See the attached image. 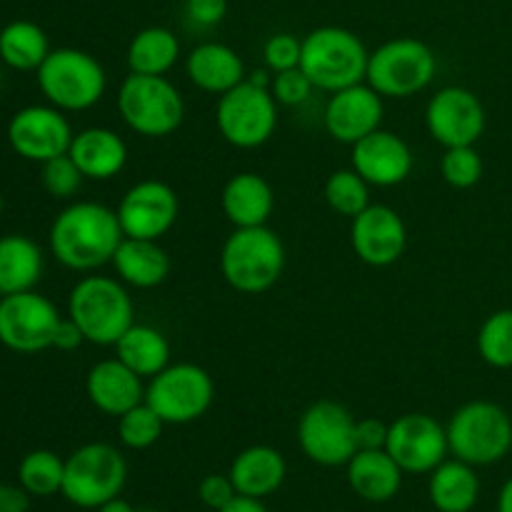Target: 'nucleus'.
Masks as SVG:
<instances>
[{
  "label": "nucleus",
  "instance_id": "obj_1",
  "mask_svg": "<svg viewBox=\"0 0 512 512\" xmlns=\"http://www.w3.org/2000/svg\"><path fill=\"white\" fill-rule=\"evenodd\" d=\"M123 238L118 213L95 200H75L60 210L48 233L53 258L75 273L108 265Z\"/></svg>",
  "mask_w": 512,
  "mask_h": 512
},
{
  "label": "nucleus",
  "instance_id": "obj_2",
  "mask_svg": "<svg viewBox=\"0 0 512 512\" xmlns=\"http://www.w3.org/2000/svg\"><path fill=\"white\" fill-rule=\"evenodd\" d=\"M68 318L85 343L115 345L135 323V305L128 285L110 275H85L68 295Z\"/></svg>",
  "mask_w": 512,
  "mask_h": 512
},
{
  "label": "nucleus",
  "instance_id": "obj_3",
  "mask_svg": "<svg viewBox=\"0 0 512 512\" xmlns=\"http://www.w3.org/2000/svg\"><path fill=\"white\" fill-rule=\"evenodd\" d=\"M285 270V245L268 225L235 228L220 250L225 283L243 295L268 293Z\"/></svg>",
  "mask_w": 512,
  "mask_h": 512
},
{
  "label": "nucleus",
  "instance_id": "obj_4",
  "mask_svg": "<svg viewBox=\"0 0 512 512\" xmlns=\"http://www.w3.org/2000/svg\"><path fill=\"white\" fill-rule=\"evenodd\" d=\"M448 448L473 468L500 463L512 450V418L493 400H470L450 415Z\"/></svg>",
  "mask_w": 512,
  "mask_h": 512
},
{
  "label": "nucleus",
  "instance_id": "obj_5",
  "mask_svg": "<svg viewBox=\"0 0 512 512\" xmlns=\"http://www.w3.org/2000/svg\"><path fill=\"white\" fill-rule=\"evenodd\" d=\"M368 48L363 40L340 25H323L303 38L300 68L313 80L315 90L335 93L348 85L365 83L368 73Z\"/></svg>",
  "mask_w": 512,
  "mask_h": 512
},
{
  "label": "nucleus",
  "instance_id": "obj_6",
  "mask_svg": "<svg viewBox=\"0 0 512 512\" xmlns=\"http://www.w3.org/2000/svg\"><path fill=\"white\" fill-rule=\"evenodd\" d=\"M40 93L50 105L63 113L90 110L103 100L108 90V75L98 58L78 48H55L38 70Z\"/></svg>",
  "mask_w": 512,
  "mask_h": 512
},
{
  "label": "nucleus",
  "instance_id": "obj_7",
  "mask_svg": "<svg viewBox=\"0 0 512 512\" xmlns=\"http://www.w3.org/2000/svg\"><path fill=\"white\" fill-rule=\"evenodd\" d=\"M118 113L143 138H168L183 125L185 103L168 75L130 73L118 88Z\"/></svg>",
  "mask_w": 512,
  "mask_h": 512
},
{
  "label": "nucleus",
  "instance_id": "obj_8",
  "mask_svg": "<svg viewBox=\"0 0 512 512\" xmlns=\"http://www.w3.org/2000/svg\"><path fill=\"white\" fill-rule=\"evenodd\" d=\"M438 75V55L418 38H393L368 58L365 83L383 98H413Z\"/></svg>",
  "mask_w": 512,
  "mask_h": 512
},
{
  "label": "nucleus",
  "instance_id": "obj_9",
  "mask_svg": "<svg viewBox=\"0 0 512 512\" xmlns=\"http://www.w3.org/2000/svg\"><path fill=\"white\" fill-rule=\"evenodd\" d=\"M128 480V463L110 443H88L65 460L63 498L83 510H98L118 498Z\"/></svg>",
  "mask_w": 512,
  "mask_h": 512
},
{
  "label": "nucleus",
  "instance_id": "obj_10",
  "mask_svg": "<svg viewBox=\"0 0 512 512\" xmlns=\"http://www.w3.org/2000/svg\"><path fill=\"white\" fill-rule=\"evenodd\" d=\"M215 125L225 143L240 150H255L268 143L278 130V100L270 88L245 78L218 98Z\"/></svg>",
  "mask_w": 512,
  "mask_h": 512
},
{
  "label": "nucleus",
  "instance_id": "obj_11",
  "mask_svg": "<svg viewBox=\"0 0 512 512\" xmlns=\"http://www.w3.org/2000/svg\"><path fill=\"white\" fill-rule=\"evenodd\" d=\"M215 398V383L205 368L195 363H175L150 378L145 403L165 425H188L203 418Z\"/></svg>",
  "mask_w": 512,
  "mask_h": 512
},
{
  "label": "nucleus",
  "instance_id": "obj_12",
  "mask_svg": "<svg viewBox=\"0 0 512 512\" xmlns=\"http://www.w3.org/2000/svg\"><path fill=\"white\" fill-rule=\"evenodd\" d=\"M355 415L335 400L308 405L298 420V445L305 458L323 468H340L358 453Z\"/></svg>",
  "mask_w": 512,
  "mask_h": 512
},
{
  "label": "nucleus",
  "instance_id": "obj_13",
  "mask_svg": "<svg viewBox=\"0 0 512 512\" xmlns=\"http://www.w3.org/2000/svg\"><path fill=\"white\" fill-rule=\"evenodd\" d=\"M60 318L53 300L35 290L0 298V343L13 353L33 355L53 348Z\"/></svg>",
  "mask_w": 512,
  "mask_h": 512
},
{
  "label": "nucleus",
  "instance_id": "obj_14",
  "mask_svg": "<svg viewBox=\"0 0 512 512\" xmlns=\"http://www.w3.org/2000/svg\"><path fill=\"white\" fill-rule=\"evenodd\" d=\"M488 115L473 90L463 85H445L425 105V128L443 148L475 145L485 133Z\"/></svg>",
  "mask_w": 512,
  "mask_h": 512
},
{
  "label": "nucleus",
  "instance_id": "obj_15",
  "mask_svg": "<svg viewBox=\"0 0 512 512\" xmlns=\"http://www.w3.org/2000/svg\"><path fill=\"white\" fill-rule=\"evenodd\" d=\"M385 450L405 475H430L448 460V430L428 413H405L390 423Z\"/></svg>",
  "mask_w": 512,
  "mask_h": 512
},
{
  "label": "nucleus",
  "instance_id": "obj_16",
  "mask_svg": "<svg viewBox=\"0 0 512 512\" xmlns=\"http://www.w3.org/2000/svg\"><path fill=\"white\" fill-rule=\"evenodd\" d=\"M115 213L125 238L160 240L178 223L180 200L168 183L148 178L125 190Z\"/></svg>",
  "mask_w": 512,
  "mask_h": 512
},
{
  "label": "nucleus",
  "instance_id": "obj_17",
  "mask_svg": "<svg viewBox=\"0 0 512 512\" xmlns=\"http://www.w3.org/2000/svg\"><path fill=\"white\" fill-rule=\"evenodd\" d=\"M73 125L55 105L20 108L8 123V143L30 163H45L65 155L73 143Z\"/></svg>",
  "mask_w": 512,
  "mask_h": 512
},
{
  "label": "nucleus",
  "instance_id": "obj_18",
  "mask_svg": "<svg viewBox=\"0 0 512 512\" xmlns=\"http://www.w3.org/2000/svg\"><path fill=\"white\" fill-rule=\"evenodd\" d=\"M350 245L358 260L370 268H388L408 248V225L390 205L370 203L350 223Z\"/></svg>",
  "mask_w": 512,
  "mask_h": 512
},
{
  "label": "nucleus",
  "instance_id": "obj_19",
  "mask_svg": "<svg viewBox=\"0 0 512 512\" xmlns=\"http://www.w3.org/2000/svg\"><path fill=\"white\" fill-rule=\"evenodd\" d=\"M383 100V95L375 93L368 83H355L343 90H335L330 93L323 110L325 133L338 143L353 148L355 143L368 138L383 125Z\"/></svg>",
  "mask_w": 512,
  "mask_h": 512
},
{
  "label": "nucleus",
  "instance_id": "obj_20",
  "mask_svg": "<svg viewBox=\"0 0 512 512\" xmlns=\"http://www.w3.org/2000/svg\"><path fill=\"white\" fill-rule=\"evenodd\" d=\"M413 150L393 130L378 128L353 145L350 168L358 170L375 188H395L413 173Z\"/></svg>",
  "mask_w": 512,
  "mask_h": 512
},
{
  "label": "nucleus",
  "instance_id": "obj_21",
  "mask_svg": "<svg viewBox=\"0 0 512 512\" xmlns=\"http://www.w3.org/2000/svg\"><path fill=\"white\" fill-rule=\"evenodd\" d=\"M85 395L90 405L110 418H120L130 408L145 400V385L140 375L118 358H108L95 363L85 378Z\"/></svg>",
  "mask_w": 512,
  "mask_h": 512
},
{
  "label": "nucleus",
  "instance_id": "obj_22",
  "mask_svg": "<svg viewBox=\"0 0 512 512\" xmlns=\"http://www.w3.org/2000/svg\"><path fill=\"white\" fill-rule=\"evenodd\" d=\"M185 75H188L195 88L220 98L223 93L233 90L235 85L243 83L248 78V70H245L243 58L230 45L208 40V43L195 45L188 53Z\"/></svg>",
  "mask_w": 512,
  "mask_h": 512
},
{
  "label": "nucleus",
  "instance_id": "obj_23",
  "mask_svg": "<svg viewBox=\"0 0 512 512\" xmlns=\"http://www.w3.org/2000/svg\"><path fill=\"white\" fill-rule=\"evenodd\" d=\"M68 155L85 180H113L128 165V145L110 128H85L73 135Z\"/></svg>",
  "mask_w": 512,
  "mask_h": 512
},
{
  "label": "nucleus",
  "instance_id": "obj_24",
  "mask_svg": "<svg viewBox=\"0 0 512 512\" xmlns=\"http://www.w3.org/2000/svg\"><path fill=\"white\" fill-rule=\"evenodd\" d=\"M220 208L235 228L268 225L275 210L273 185L263 175L250 173V170L233 175L220 193Z\"/></svg>",
  "mask_w": 512,
  "mask_h": 512
},
{
  "label": "nucleus",
  "instance_id": "obj_25",
  "mask_svg": "<svg viewBox=\"0 0 512 512\" xmlns=\"http://www.w3.org/2000/svg\"><path fill=\"white\" fill-rule=\"evenodd\" d=\"M403 470L385 448L358 450L345 465L350 490L365 503H388L403 488Z\"/></svg>",
  "mask_w": 512,
  "mask_h": 512
},
{
  "label": "nucleus",
  "instance_id": "obj_26",
  "mask_svg": "<svg viewBox=\"0 0 512 512\" xmlns=\"http://www.w3.org/2000/svg\"><path fill=\"white\" fill-rule=\"evenodd\" d=\"M228 475L238 495L263 500L278 493L288 475V465H285L280 450L270 448V445H250L235 455Z\"/></svg>",
  "mask_w": 512,
  "mask_h": 512
},
{
  "label": "nucleus",
  "instance_id": "obj_27",
  "mask_svg": "<svg viewBox=\"0 0 512 512\" xmlns=\"http://www.w3.org/2000/svg\"><path fill=\"white\" fill-rule=\"evenodd\" d=\"M110 265L120 283L135 290H153L163 285L170 275V255L160 240L123 238Z\"/></svg>",
  "mask_w": 512,
  "mask_h": 512
},
{
  "label": "nucleus",
  "instance_id": "obj_28",
  "mask_svg": "<svg viewBox=\"0 0 512 512\" xmlns=\"http://www.w3.org/2000/svg\"><path fill=\"white\" fill-rule=\"evenodd\" d=\"M428 498L438 512H470L480 500V478L463 460H443L430 473Z\"/></svg>",
  "mask_w": 512,
  "mask_h": 512
},
{
  "label": "nucleus",
  "instance_id": "obj_29",
  "mask_svg": "<svg viewBox=\"0 0 512 512\" xmlns=\"http://www.w3.org/2000/svg\"><path fill=\"white\" fill-rule=\"evenodd\" d=\"M43 250L28 235L0 238V298L33 290L43 278Z\"/></svg>",
  "mask_w": 512,
  "mask_h": 512
},
{
  "label": "nucleus",
  "instance_id": "obj_30",
  "mask_svg": "<svg viewBox=\"0 0 512 512\" xmlns=\"http://www.w3.org/2000/svg\"><path fill=\"white\" fill-rule=\"evenodd\" d=\"M115 358L128 365L143 380L155 378L170 365V343L158 328L145 323H133L123 338L113 345Z\"/></svg>",
  "mask_w": 512,
  "mask_h": 512
},
{
  "label": "nucleus",
  "instance_id": "obj_31",
  "mask_svg": "<svg viewBox=\"0 0 512 512\" xmlns=\"http://www.w3.org/2000/svg\"><path fill=\"white\" fill-rule=\"evenodd\" d=\"M180 40L163 25H150L138 30L128 43L125 63L130 73L138 75H168L178 65Z\"/></svg>",
  "mask_w": 512,
  "mask_h": 512
},
{
  "label": "nucleus",
  "instance_id": "obj_32",
  "mask_svg": "<svg viewBox=\"0 0 512 512\" xmlns=\"http://www.w3.org/2000/svg\"><path fill=\"white\" fill-rule=\"evenodd\" d=\"M48 53V35L38 23L13 20L0 30V60L18 73H35Z\"/></svg>",
  "mask_w": 512,
  "mask_h": 512
},
{
  "label": "nucleus",
  "instance_id": "obj_33",
  "mask_svg": "<svg viewBox=\"0 0 512 512\" xmlns=\"http://www.w3.org/2000/svg\"><path fill=\"white\" fill-rule=\"evenodd\" d=\"M65 460L53 450H33L18 465V483L35 498H48L63 490Z\"/></svg>",
  "mask_w": 512,
  "mask_h": 512
},
{
  "label": "nucleus",
  "instance_id": "obj_34",
  "mask_svg": "<svg viewBox=\"0 0 512 512\" xmlns=\"http://www.w3.org/2000/svg\"><path fill=\"white\" fill-rule=\"evenodd\" d=\"M478 353L495 370L512 368V308L490 313L478 330Z\"/></svg>",
  "mask_w": 512,
  "mask_h": 512
},
{
  "label": "nucleus",
  "instance_id": "obj_35",
  "mask_svg": "<svg viewBox=\"0 0 512 512\" xmlns=\"http://www.w3.org/2000/svg\"><path fill=\"white\" fill-rule=\"evenodd\" d=\"M325 203L333 213L353 220L370 205V183L355 168L335 170L325 180Z\"/></svg>",
  "mask_w": 512,
  "mask_h": 512
},
{
  "label": "nucleus",
  "instance_id": "obj_36",
  "mask_svg": "<svg viewBox=\"0 0 512 512\" xmlns=\"http://www.w3.org/2000/svg\"><path fill=\"white\" fill-rule=\"evenodd\" d=\"M163 428L160 415L143 400L118 418V440L128 450H148L158 443Z\"/></svg>",
  "mask_w": 512,
  "mask_h": 512
},
{
  "label": "nucleus",
  "instance_id": "obj_37",
  "mask_svg": "<svg viewBox=\"0 0 512 512\" xmlns=\"http://www.w3.org/2000/svg\"><path fill=\"white\" fill-rule=\"evenodd\" d=\"M440 175L455 190H470L483 180V158L475 145L445 148L440 158Z\"/></svg>",
  "mask_w": 512,
  "mask_h": 512
},
{
  "label": "nucleus",
  "instance_id": "obj_38",
  "mask_svg": "<svg viewBox=\"0 0 512 512\" xmlns=\"http://www.w3.org/2000/svg\"><path fill=\"white\" fill-rule=\"evenodd\" d=\"M83 180L85 175L80 173V168L68 153L40 163V183H43L45 193L55 200L75 198L78 190L83 188Z\"/></svg>",
  "mask_w": 512,
  "mask_h": 512
},
{
  "label": "nucleus",
  "instance_id": "obj_39",
  "mask_svg": "<svg viewBox=\"0 0 512 512\" xmlns=\"http://www.w3.org/2000/svg\"><path fill=\"white\" fill-rule=\"evenodd\" d=\"M300 58H303V40L295 38L293 33H275L265 40L263 60L270 73L300 68Z\"/></svg>",
  "mask_w": 512,
  "mask_h": 512
},
{
  "label": "nucleus",
  "instance_id": "obj_40",
  "mask_svg": "<svg viewBox=\"0 0 512 512\" xmlns=\"http://www.w3.org/2000/svg\"><path fill=\"white\" fill-rule=\"evenodd\" d=\"M313 90V80L303 73V68H290L283 70V73H273V83H270V93L278 100V105H285V108L303 105L313 95Z\"/></svg>",
  "mask_w": 512,
  "mask_h": 512
},
{
  "label": "nucleus",
  "instance_id": "obj_41",
  "mask_svg": "<svg viewBox=\"0 0 512 512\" xmlns=\"http://www.w3.org/2000/svg\"><path fill=\"white\" fill-rule=\"evenodd\" d=\"M198 495L205 508L218 512L238 498V490H235L230 475H205L198 485Z\"/></svg>",
  "mask_w": 512,
  "mask_h": 512
},
{
  "label": "nucleus",
  "instance_id": "obj_42",
  "mask_svg": "<svg viewBox=\"0 0 512 512\" xmlns=\"http://www.w3.org/2000/svg\"><path fill=\"white\" fill-rule=\"evenodd\" d=\"M185 15L198 28H213L228 15V0H185Z\"/></svg>",
  "mask_w": 512,
  "mask_h": 512
},
{
  "label": "nucleus",
  "instance_id": "obj_43",
  "mask_svg": "<svg viewBox=\"0 0 512 512\" xmlns=\"http://www.w3.org/2000/svg\"><path fill=\"white\" fill-rule=\"evenodd\" d=\"M388 428L390 423H383L378 418H363L355 425V435H358V450H380L388 443Z\"/></svg>",
  "mask_w": 512,
  "mask_h": 512
},
{
  "label": "nucleus",
  "instance_id": "obj_44",
  "mask_svg": "<svg viewBox=\"0 0 512 512\" xmlns=\"http://www.w3.org/2000/svg\"><path fill=\"white\" fill-rule=\"evenodd\" d=\"M83 343L85 338L83 333H80L78 325H75L70 318H60L58 328H55V335H53V348L63 350V353H70V350H78Z\"/></svg>",
  "mask_w": 512,
  "mask_h": 512
},
{
  "label": "nucleus",
  "instance_id": "obj_45",
  "mask_svg": "<svg viewBox=\"0 0 512 512\" xmlns=\"http://www.w3.org/2000/svg\"><path fill=\"white\" fill-rule=\"evenodd\" d=\"M30 493L23 485L0 483V512H28Z\"/></svg>",
  "mask_w": 512,
  "mask_h": 512
},
{
  "label": "nucleus",
  "instance_id": "obj_46",
  "mask_svg": "<svg viewBox=\"0 0 512 512\" xmlns=\"http://www.w3.org/2000/svg\"><path fill=\"white\" fill-rule=\"evenodd\" d=\"M218 512H270V510L265 508L263 500L245 498V495H238V498H235L233 503H228L223 510H218Z\"/></svg>",
  "mask_w": 512,
  "mask_h": 512
},
{
  "label": "nucleus",
  "instance_id": "obj_47",
  "mask_svg": "<svg viewBox=\"0 0 512 512\" xmlns=\"http://www.w3.org/2000/svg\"><path fill=\"white\" fill-rule=\"evenodd\" d=\"M495 512H512V475L503 483L498 493V505H495Z\"/></svg>",
  "mask_w": 512,
  "mask_h": 512
},
{
  "label": "nucleus",
  "instance_id": "obj_48",
  "mask_svg": "<svg viewBox=\"0 0 512 512\" xmlns=\"http://www.w3.org/2000/svg\"><path fill=\"white\" fill-rule=\"evenodd\" d=\"M98 512H135V508L128 503V500H123L118 495V498H113V500H108L105 505H100Z\"/></svg>",
  "mask_w": 512,
  "mask_h": 512
},
{
  "label": "nucleus",
  "instance_id": "obj_49",
  "mask_svg": "<svg viewBox=\"0 0 512 512\" xmlns=\"http://www.w3.org/2000/svg\"><path fill=\"white\" fill-rule=\"evenodd\" d=\"M3 205H5V200H3V193H0V215H3Z\"/></svg>",
  "mask_w": 512,
  "mask_h": 512
},
{
  "label": "nucleus",
  "instance_id": "obj_50",
  "mask_svg": "<svg viewBox=\"0 0 512 512\" xmlns=\"http://www.w3.org/2000/svg\"><path fill=\"white\" fill-rule=\"evenodd\" d=\"M0 85H3V73H0Z\"/></svg>",
  "mask_w": 512,
  "mask_h": 512
},
{
  "label": "nucleus",
  "instance_id": "obj_51",
  "mask_svg": "<svg viewBox=\"0 0 512 512\" xmlns=\"http://www.w3.org/2000/svg\"><path fill=\"white\" fill-rule=\"evenodd\" d=\"M143 512H155V510H143Z\"/></svg>",
  "mask_w": 512,
  "mask_h": 512
}]
</instances>
